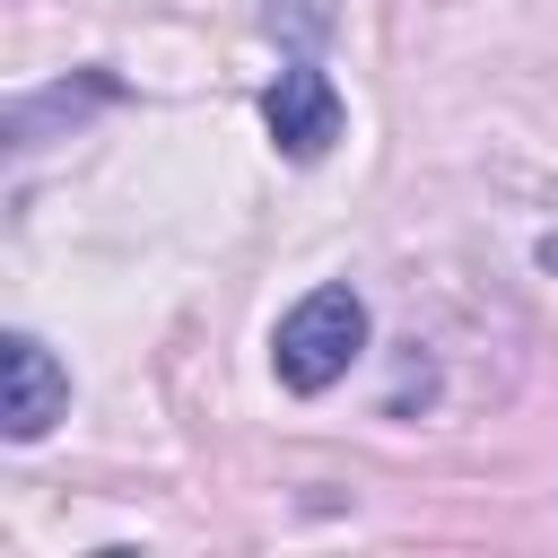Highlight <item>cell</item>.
<instances>
[{"instance_id": "obj_2", "label": "cell", "mask_w": 558, "mask_h": 558, "mask_svg": "<svg viewBox=\"0 0 558 558\" xmlns=\"http://www.w3.org/2000/svg\"><path fill=\"white\" fill-rule=\"evenodd\" d=\"M61 410H70V375L52 366V349L35 331H9L0 340V427H9V445H35Z\"/></svg>"}, {"instance_id": "obj_1", "label": "cell", "mask_w": 558, "mask_h": 558, "mask_svg": "<svg viewBox=\"0 0 558 558\" xmlns=\"http://www.w3.org/2000/svg\"><path fill=\"white\" fill-rule=\"evenodd\" d=\"M357 349H366V305H357V288H314V296H296L288 323H279V340H270L288 392L340 384V375L357 366Z\"/></svg>"}, {"instance_id": "obj_4", "label": "cell", "mask_w": 558, "mask_h": 558, "mask_svg": "<svg viewBox=\"0 0 558 558\" xmlns=\"http://www.w3.org/2000/svg\"><path fill=\"white\" fill-rule=\"evenodd\" d=\"M541 270H549V279H558V235H549V244H541Z\"/></svg>"}, {"instance_id": "obj_3", "label": "cell", "mask_w": 558, "mask_h": 558, "mask_svg": "<svg viewBox=\"0 0 558 558\" xmlns=\"http://www.w3.org/2000/svg\"><path fill=\"white\" fill-rule=\"evenodd\" d=\"M262 122H270V140H279V157H323L331 140H340V96H331V78L314 70V61H288L279 70V87L262 96Z\"/></svg>"}]
</instances>
